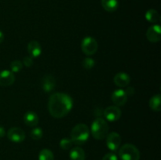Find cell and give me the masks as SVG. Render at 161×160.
Instances as JSON below:
<instances>
[{"instance_id":"obj_1","label":"cell","mask_w":161,"mask_h":160,"mask_svg":"<svg viewBox=\"0 0 161 160\" xmlns=\"http://www.w3.org/2000/svg\"><path fill=\"white\" fill-rule=\"evenodd\" d=\"M73 107V100L64 93H54L50 97L48 101V111L51 116L61 119L67 115Z\"/></svg>"},{"instance_id":"obj_2","label":"cell","mask_w":161,"mask_h":160,"mask_svg":"<svg viewBox=\"0 0 161 160\" xmlns=\"http://www.w3.org/2000/svg\"><path fill=\"white\" fill-rule=\"evenodd\" d=\"M72 143L76 145H82L87 141L90 136V130L84 123H79L72 128L70 134Z\"/></svg>"},{"instance_id":"obj_3","label":"cell","mask_w":161,"mask_h":160,"mask_svg":"<svg viewBox=\"0 0 161 160\" xmlns=\"http://www.w3.org/2000/svg\"><path fill=\"white\" fill-rule=\"evenodd\" d=\"M109 126L106 120L102 118H96L93 121L91 127V132L93 137L96 140L105 139L108 134Z\"/></svg>"},{"instance_id":"obj_4","label":"cell","mask_w":161,"mask_h":160,"mask_svg":"<svg viewBox=\"0 0 161 160\" xmlns=\"http://www.w3.org/2000/svg\"><path fill=\"white\" fill-rule=\"evenodd\" d=\"M119 157L121 160H139L140 152L132 144H125L119 148Z\"/></svg>"},{"instance_id":"obj_5","label":"cell","mask_w":161,"mask_h":160,"mask_svg":"<svg viewBox=\"0 0 161 160\" xmlns=\"http://www.w3.org/2000/svg\"><path fill=\"white\" fill-rule=\"evenodd\" d=\"M81 49L84 54L87 56H92L97 52L98 49V44L94 38L87 36L82 40Z\"/></svg>"},{"instance_id":"obj_6","label":"cell","mask_w":161,"mask_h":160,"mask_svg":"<svg viewBox=\"0 0 161 160\" xmlns=\"http://www.w3.org/2000/svg\"><path fill=\"white\" fill-rule=\"evenodd\" d=\"M106 145L112 152H116L119 148L121 144V136L116 132H112L107 135Z\"/></svg>"},{"instance_id":"obj_7","label":"cell","mask_w":161,"mask_h":160,"mask_svg":"<svg viewBox=\"0 0 161 160\" xmlns=\"http://www.w3.org/2000/svg\"><path fill=\"white\" fill-rule=\"evenodd\" d=\"M103 114L106 120L109 122H116L120 119L122 112H121L120 108L115 105V106L107 107L104 110Z\"/></svg>"},{"instance_id":"obj_8","label":"cell","mask_w":161,"mask_h":160,"mask_svg":"<svg viewBox=\"0 0 161 160\" xmlns=\"http://www.w3.org/2000/svg\"><path fill=\"white\" fill-rule=\"evenodd\" d=\"M7 137L14 143H21L25 140V133L19 127H12L8 130Z\"/></svg>"},{"instance_id":"obj_9","label":"cell","mask_w":161,"mask_h":160,"mask_svg":"<svg viewBox=\"0 0 161 160\" xmlns=\"http://www.w3.org/2000/svg\"><path fill=\"white\" fill-rule=\"evenodd\" d=\"M112 101L116 106H124L127 100V95L125 90L122 89H118L113 91L111 95Z\"/></svg>"},{"instance_id":"obj_10","label":"cell","mask_w":161,"mask_h":160,"mask_svg":"<svg viewBox=\"0 0 161 160\" xmlns=\"http://www.w3.org/2000/svg\"><path fill=\"white\" fill-rule=\"evenodd\" d=\"M146 38L150 42L155 43L161 39V28L159 24L152 25L146 31Z\"/></svg>"},{"instance_id":"obj_11","label":"cell","mask_w":161,"mask_h":160,"mask_svg":"<svg viewBox=\"0 0 161 160\" xmlns=\"http://www.w3.org/2000/svg\"><path fill=\"white\" fill-rule=\"evenodd\" d=\"M15 75L11 71L3 70L0 72V86H9L15 82Z\"/></svg>"},{"instance_id":"obj_12","label":"cell","mask_w":161,"mask_h":160,"mask_svg":"<svg viewBox=\"0 0 161 160\" xmlns=\"http://www.w3.org/2000/svg\"><path fill=\"white\" fill-rule=\"evenodd\" d=\"M113 81H114L116 86L121 88L126 87L130 83V77L126 72H119V73L116 74L114 78H113Z\"/></svg>"},{"instance_id":"obj_13","label":"cell","mask_w":161,"mask_h":160,"mask_svg":"<svg viewBox=\"0 0 161 160\" xmlns=\"http://www.w3.org/2000/svg\"><path fill=\"white\" fill-rule=\"evenodd\" d=\"M27 49L28 54L32 58L39 57L42 53V46L38 41L32 40L28 42Z\"/></svg>"},{"instance_id":"obj_14","label":"cell","mask_w":161,"mask_h":160,"mask_svg":"<svg viewBox=\"0 0 161 160\" xmlns=\"http://www.w3.org/2000/svg\"><path fill=\"white\" fill-rule=\"evenodd\" d=\"M23 120L26 125L30 127H34L39 123V116L35 111H28L24 115Z\"/></svg>"},{"instance_id":"obj_15","label":"cell","mask_w":161,"mask_h":160,"mask_svg":"<svg viewBox=\"0 0 161 160\" xmlns=\"http://www.w3.org/2000/svg\"><path fill=\"white\" fill-rule=\"evenodd\" d=\"M56 86L55 78L52 75H47L42 78V87L45 92L49 93L53 90Z\"/></svg>"},{"instance_id":"obj_16","label":"cell","mask_w":161,"mask_h":160,"mask_svg":"<svg viewBox=\"0 0 161 160\" xmlns=\"http://www.w3.org/2000/svg\"><path fill=\"white\" fill-rule=\"evenodd\" d=\"M69 157H70L71 160H85L86 154L82 147H75L70 151Z\"/></svg>"},{"instance_id":"obj_17","label":"cell","mask_w":161,"mask_h":160,"mask_svg":"<svg viewBox=\"0 0 161 160\" xmlns=\"http://www.w3.org/2000/svg\"><path fill=\"white\" fill-rule=\"evenodd\" d=\"M102 6L107 12H114L119 7L118 0H102Z\"/></svg>"},{"instance_id":"obj_18","label":"cell","mask_w":161,"mask_h":160,"mask_svg":"<svg viewBox=\"0 0 161 160\" xmlns=\"http://www.w3.org/2000/svg\"><path fill=\"white\" fill-rule=\"evenodd\" d=\"M149 106L153 111H160L161 110V96L160 93L156 94L151 97L149 101Z\"/></svg>"},{"instance_id":"obj_19","label":"cell","mask_w":161,"mask_h":160,"mask_svg":"<svg viewBox=\"0 0 161 160\" xmlns=\"http://www.w3.org/2000/svg\"><path fill=\"white\" fill-rule=\"evenodd\" d=\"M145 17H146V19L148 21L153 24L157 23V22L160 21V14H159V13L154 9H149V10L146 11Z\"/></svg>"},{"instance_id":"obj_20","label":"cell","mask_w":161,"mask_h":160,"mask_svg":"<svg viewBox=\"0 0 161 160\" xmlns=\"http://www.w3.org/2000/svg\"><path fill=\"white\" fill-rule=\"evenodd\" d=\"M39 160H54L53 152L50 149H42L39 154Z\"/></svg>"},{"instance_id":"obj_21","label":"cell","mask_w":161,"mask_h":160,"mask_svg":"<svg viewBox=\"0 0 161 160\" xmlns=\"http://www.w3.org/2000/svg\"><path fill=\"white\" fill-rule=\"evenodd\" d=\"M30 136L35 141H39L43 136V132L40 127H35L30 132Z\"/></svg>"},{"instance_id":"obj_22","label":"cell","mask_w":161,"mask_h":160,"mask_svg":"<svg viewBox=\"0 0 161 160\" xmlns=\"http://www.w3.org/2000/svg\"><path fill=\"white\" fill-rule=\"evenodd\" d=\"M23 68V63L19 60H15L10 63V69L13 73H17Z\"/></svg>"},{"instance_id":"obj_23","label":"cell","mask_w":161,"mask_h":160,"mask_svg":"<svg viewBox=\"0 0 161 160\" xmlns=\"http://www.w3.org/2000/svg\"><path fill=\"white\" fill-rule=\"evenodd\" d=\"M72 140L69 138H62L60 141V147L63 149V150H69V149L72 148Z\"/></svg>"},{"instance_id":"obj_24","label":"cell","mask_w":161,"mask_h":160,"mask_svg":"<svg viewBox=\"0 0 161 160\" xmlns=\"http://www.w3.org/2000/svg\"><path fill=\"white\" fill-rule=\"evenodd\" d=\"M94 64H95V61L93 58L91 57H86L83 59V62H82V65H83V68L86 69V70H90L94 67Z\"/></svg>"},{"instance_id":"obj_25","label":"cell","mask_w":161,"mask_h":160,"mask_svg":"<svg viewBox=\"0 0 161 160\" xmlns=\"http://www.w3.org/2000/svg\"><path fill=\"white\" fill-rule=\"evenodd\" d=\"M23 63L25 67H30L33 64V58L31 56H26L24 57Z\"/></svg>"},{"instance_id":"obj_26","label":"cell","mask_w":161,"mask_h":160,"mask_svg":"<svg viewBox=\"0 0 161 160\" xmlns=\"http://www.w3.org/2000/svg\"><path fill=\"white\" fill-rule=\"evenodd\" d=\"M102 160H118V157L113 152H109L105 155L102 158Z\"/></svg>"},{"instance_id":"obj_27","label":"cell","mask_w":161,"mask_h":160,"mask_svg":"<svg viewBox=\"0 0 161 160\" xmlns=\"http://www.w3.org/2000/svg\"><path fill=\"white\" fill-rule=\"evenodd\" d=\"M6 135V131H5L4 127L0 125V138H3Z\"/></svg>"},{"instance_id":"obj_28","label":"cell","mask_w":161,"mask_h":160,"mask_svg":"<svg viewBox=\"0 0 161 160\" xmlns=\"http://www.w3.org/2000/svg\"><path fill=\"white\" fill-rule=\"evenodd\" d=\"M3 40H4V34L3 33V31H0V43H2Z\"/></svg>"}]
</instances>
